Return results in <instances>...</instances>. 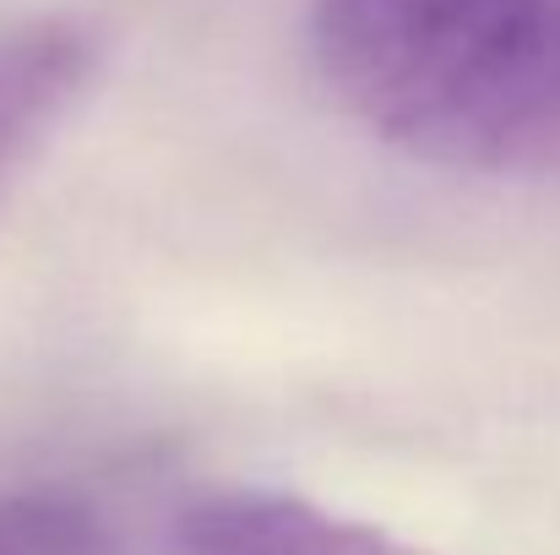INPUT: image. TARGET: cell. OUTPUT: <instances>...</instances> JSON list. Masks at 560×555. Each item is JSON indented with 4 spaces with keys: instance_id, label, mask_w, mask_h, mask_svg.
<instances>
[{
    "instance_id": "obj_1",
    "label": "cell",
    "mask_w": 560,
    "mask_h": 555,
    "mask_svg": "<svg viewBox=\"0 0 560 555\" xmlns=\"http://www.w3.org/2000/svg\"><path fill=\"white\" fill-rule=\"evenodd\" d=\"M332 99L457 175L560 181V0H311Z\"/></svg>"
},
{
    "instance_id": "obj_2",
    "label": "cell",
    "mask_w": 560,
    "mask_h": 555,
    "mask_svg": "<svg viewBox=\"0 0 560 555\" xmlns=\"http://www.w3.org/2000/svg\"><path fill=\"white\" fill-rule=\"evenodd\" d=\"M104 60V33L77 11L0 22V181L77 109Z\"/></svg>"
},
{
    "instance_id": "obj_3",
    "label": "cell",
    "mask_w": 560,
    "mask_h": 555,
    "mask_svg": "<svg viewBox=\"0 0 560 555\" xmlns=\"http://www.w3.org/2000/svg\"><path fill=\"white\" fill-rule=\"evenodd\" d=\"M175 555H424L386 529L327 512L283 490H218L196 501L180 529Z\"/></svg>"
},
{
    "instance_id": "obj_4",
    "label": "cell",
    "mask_w": 560,
    "mask_h": 555,
    "mask_svg": "<svg viewBox=\"0 0 560 555\" xmlns=\"http://www.w3.org/2000/svg\"><path fill=\"white\" fill-rule=\"evenodd\" d=\"M0 555H126L98 507L60 490L0 496Z\"/></svg>"
}]
</instances>
